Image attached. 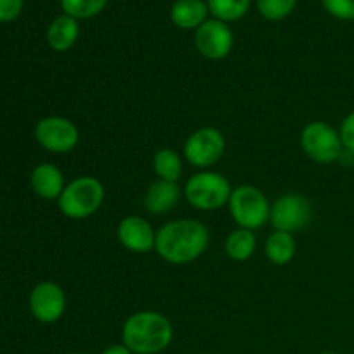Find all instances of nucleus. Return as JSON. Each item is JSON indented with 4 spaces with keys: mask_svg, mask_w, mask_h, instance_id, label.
<instances>
[{
    "mask_svg": "<svg viewBox=\"0 0 354 354\" xmlns=\"http://www.w3.org/2000/svg\"><path fill=\"white\" fill-rule=\"evenodd\" d=\"M320 354H337V353H334V351H324V353H320Z\"/></svg>",
    "mask_w": 354,
    "mask_h": 354,
    "instance_id": "27",
    "label": "nucleus"
},
{
    "mask_svg": "<svg viewBox=\"0 0 354 354\" xmlns=\"http://www.w3.org/2000/svg\"><path fill=\"white\" fill-rule=\"evenodd\" d=\"M118 241L135 254L151 252L156 245V232L142 216H127L118 225Z\"/></svg>",
    "mask_w": 354,
    "mask_h": 354,
    "instance_id": "12",
    "label": "nucleus"
},
{
    "mask_svg": "<svg viewBox=\"0 0 354 354\" xmlns=\"http://www.w3.org/2000/svg\"><path fill=\"white\" fill-rule=\"evenodd\" d=\"M180 197H182V190H180L178 182L156 180L145 192L144 206L149 213L165 214L178 204Z\"/></svg>",
    "mask_w": 354,
    "mask_h": 354,
    "instance_id": "13",
    "label": "nucleus"
},
{
    "mask_svg": "<svg viewBox=\"0 0 354 354\" xmlns=\"http://www.w3.org/2000/svg\"><path fill=\"white\" fill-rule=\"evenodd\" d=\"M37 142L54 154L71 152L80 142V131L73 121L62 116H47L35 128Z\"/></svg>",
    "mask_w": 354,
    "mask_h": 354,
    "instance_id": "9",
    "label": "nucleus"
},
{
    "mask_svg": "<svg viewBox=\"0 0 354 354\" xmlns=\"http://www.w3.org/2000/svg\"><path fill=\"white\" fill-rule=\"evenodd\" d=\"M31 187L44 199H59L66 187L64 176L57 166L44 162V165H38L31 173Z\"/></svg>",
    "mask_w": 354,
    "mask_h": 354,
    "instance_id": "14",
    "label": "nucleus"
},
{
    "mask_svg": "<svg viewBox=\"0 0 354 354\" xmlns=\"http://www.w3.org/2000/svg\"><path fill=\"white\" fill-rule=\"evenodd\" d=\"M256 235L252 234V230H248V228H239V230L232 232L227 237V242H225V251H227V256L234 261H248L256 251Z\"/></svg>",
    "mask_w": 354,
    "mask_h": 354,
    "instance_id": "18",
    "label": "nucleus"
},
{
    "mask_svg": "<svg viewBox=\"0 0 354 354\" xmlns=\"http://www.w3.org/2000/svg\"><path fill=\"white\" fill-rule=\"evenodd\" d=\"M152 166H154V171L159 180L178 182L180 175H182V159L173 149H159L152 159Z\"/></svg>",
    "mask_w": 354,
    "mask_h": 354,
    "instance_id": "19",
    "label": "nucleus"
},
{
    "mask_svg": "<svg viewBox=\"0 0 354 354\" xmlns=\"http://www.w3.org/2000/svg\"><path fill=\"white\" fill-rule=\"evenodd\" d=\"M313 218V206L310 199L301 194H286L272 204L270 223L277 232L294 234L310 225Z\"/></svg>",
    "mask_w": 354,
    "mask_h": 354,
    "instance_id": "7",
    "label": "nucleus"
},
{
    "mask_svg": "<svg viewBox=\"0 0 354 354\" xmlns=\"http://www.w3.org/2000/svg\"><path fill=\"white\" fill-rule=\"evenodd\" d=\"M196 47L206 59L220 61L230 54L234 47V33L223 21L209 19L197 28Z\"/></svg>",
    "mask_w": 354,
    "mask_h": 354,
    "instance_id": "10",
    "label": "nucleus"
},
{
    "mask_svg": "<svg viewBox=\"0 0 354 354\" xmlns=\"http://www.w3.org/2000/svg\"><path fill=\"white\" fill-rule=\"evenodd\" d=\"M228 207H230L232 218L241 228L256 230L270 221L272 204L258 187L241 185L232 190Z\"/></svg>",
    "mask_w": 354,
    "mask_h": 354,
    "instance_id": "5",
    "label": "nucleus"
},
{
    "mask_svg": "<svg viewBox=\"0 0 354 354\" xmlns=\"http://www.w3.org/2000/svg\"><path fill=\"white\" fill-rule=\"evenodd\" d=\"M104 185L93 176H80L69 182L57 199L59 209L71 220H83L100 209L104 203Z\"/></svg>",
    "mask_w": 354,
    "mask_h": 354,
    "instance_id": "3",
    "label": "nucleus"
},
{
    "mask_svg": "<svg viewBox=\"0 0 354 354\" xmlns=\"http://www.w3.org/2000/svg\"><path fill=\"white\" fill-rule=\"evenodd\" d=\"M328 14L342 21L354 19V0H322Z\"/></svg>",
    "mask_w": 354,
    "mask_h": 354,
    "instance_id": "23",
    "label": "nucleus"
},
{
    "mask_svg": "<svg viewBox=\"0 0 354 354\" xmlns=\"http://www.w3.org/2000/svg\"><path fill=\"white\" fill-rule=\"evenodd\" d=\"M251 0H207V9L218 21L230 23L248 12Z\"/></svg>",
    "mask_w": 354,
    "mask_h": 354,
    "instance_id": "20",
    "label": "nucleus"
},
{
    "mask_svg": "<svg viewBox=\"0 0 354 354\" xmlns=\"http://www.w3.org/2000/svg\"><path fill=\"white\" fill-rule=\"evenodd\" d=\"M301 145L308 158L318 165H332L339 161L344 152L339 131L325 121L306 124L301 133Z\"/></svg>",
    "mask_w": 354,
    "mask_h": 354,
    "instance_id": "6",
    "label": "nucleus"
},
{
    "mask_svg": "<svg viewBox=\"0 0 354 354\" xmlns=\"http://www.w3.org/2000/svg\"><path fill=\"white\" fill-rule=\"evenodd\" d=\"M30 310L41 324H54L66 311L64 290L54 282H40L30 294Z\"/></svg>",
    "mask_w": 354,
    "mask_h": 354,
    "instance_id": "11",
    "label": "nucleus"
},
{
    "mask_svg": "<svg viewBox=\"0 0 354 354\" xmlns=\"http://www.w3.org/2000/svg\"><path fill=\"white\" fill-rule=\"evenodd\" d=\"M297 0H258V10L268 21H280L289 16Z\"/></svg>",
    "mask_w": 354,
    "mask_h": 354,
    "instance_id": "22",
    "label": "nucleus"
},
{
    "mask_svg": "<svg viewBox=\"0 0 354 354\" xmlns=\"http://www.w3.org/2000/svg\"><path fill=\"white\" fill-rule=\"evenodd\" d=\"M339 135H341L342 145H344L346 151L349 154H354V111L344 118V121L341 124V130H339Z\"/></svg>",
    "mask_w": 354,
    "mask_h": 354,
    "instance_id": "24",
    "label": "nucleus"
},
{
    "mask_svg": "<svg viewBox=\"0 0 354 354\" xmlns=\"http://www.w3.org/2000/svg\"><path fill=\"white\" fill-rule=\"evenodd\" d=\"M225 152V137L218 128L204 127L194 131L183 145L185 159L196 168H211Z\"/></svg>",
    "mask_w": 354,
    "mask_h": 354,
    "instance_id": "8",
    "label": "nucleus"
},
{
    "mask_svg": "<svg viewBox=\"0 0 354 354\" xmlns=\"http://www.w3.org/2000/svg\"><path fill=\"white\" fill-rule=\"evenodd\" d=\"M123 344L133 354H159L173 341V327L158 311H138L123 325Z\"/></svg>",
    "mask_w": 354,
    "mask_h": 354,
    "instance_id": "2",
    "label": "nucleus"
},
{
    "mask_svg": "<svg viewBox=\"0 0 354 354\" xmlns=\"http://www.w3.org/2000/svg\"><path fill=\"white\" fill-rule=\"evenodd\" d=\"M183 194L196 209L214 211L228 204L232 185L220 173L201 171L185 183Z\"/></svg>",
    "mask_w": 354,
    "mask_h": 354,
    "instance_id": "4",
    "label": "nucleus"
},
{
    "mask_svg": "<svg viewBox=\"0 0 354 354\" xmlns=\"http://www.w3.org/2000/svg\"><path fill=\"white\" fill-rule=\"evenodd\" d=\"M107 0H61V7L75 19H88L104 9Z\"/></svg>",
    "mask_w": 354,
    "mask_h": 354,
    "instance_id": "21",
    "label": "nucleus"
},
{
    "mask_svg": "<svg viewBox=\"0 0 354 354\" xmlns=\"http://www.w3.org/2000/svg\"><path fill=\"white\" fill-rule=\"evenodd\" d=\"M207 10L203 0H176L171 7V21L182 30H194L206 23Z\"/></svg>",
    "mask_w": 354,
    "mask_h": 354,
    "instance_id": "16",
    "label": "nucleus"
},
{
    "mask_svg": "<svg viewBox=\"0 0 354 354\" xmlns=\"http://www.w3.org/2000/svg\"><path fill=\"white\" fill-rule=\"evenodd\" d=\"M209 244L206 225L196 220H176L162 225L156 232V252L171 265H189L196 261Z\"/></svg>",
    "mask_w": 354,
    "mask_h": 354,
    "instance_id": "1",
    "label": "nucleus"
},
{
    "mask_svg": "<svg viewBox=\"0 0 354 354\" xmlns=\"http://www.w3.org/2000/svg\"><path fill=\"white\" fill-rule=\"evenodd\" d=\"M71 354H85V353H71Z\"/></svg>",
    "mask_w": 354,
    "mask_h": 354,
    "instance_id": "28",
    "label": "nucleus"
},
{
    "mask_svg": "<svg viewBox=\"0 0 354 354\" xmlns=\"http://www.w3.org/2000/svg\"><path fill=\"white\" fill-rule=\"evenodd\" d=\"M23 9V0H0V21L7 23L19 16Z\"/></svg>",
    "mask_w": 354,
    "mask_h": 354,
    "instance_id": "25",
    "label": "nucleus"
},
{
    "mask_svg": "<svg viewBox=\"0 0 354 354\" xmlns=\"http://www.w3.org/2000/svg\"><path fill=\"white\" fill-rule=\"evenodd\" d=\"M100 354H133V353H131L124 344H114V346H109L107 349H104Z\"/></svg>",
    "mask_w": 354,
    "mask_h": 354,
    "instance_id": "26",
    "label": "nucleus"
},
{
    "mask_svg": "<svg viewBox=\"0 0 354 354\" xmlns=\"http://www.w3.org/2000/svg\"><path fill=\"white\" fill-rule=\"evenodd\" d=\"M265 252L266 258L277 266H283L292 261L294 254H296V241H294L292 234L275 230V234L270 235L266 241Z\"/></svg>",
    "mask_w": 354,
    "mask_h": 354,
    "instance_id": "17",
    "label": "nucleus"
},
{
    "mask_svg": "<svg viewBox=\"0 0 354 354\" xmlns=\"http://www.w3.org/2000/svg\"><path fill=\"white\" fill-rule=\"evenodd\" d=\"M78 35V21H76L75 17L64 14V16L55 17L50 23L47 31V41L55 52H66L76 44Z\"/></svg>",
    "mask_w": 354,
    "mask_h": 354,
    "instance_id": "15",
    "label": "nucleus"
}]
</instances>
